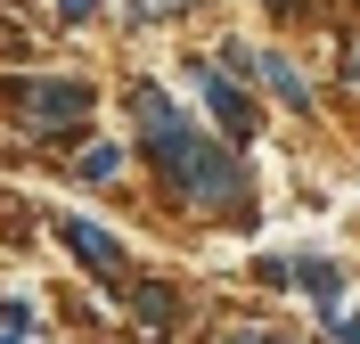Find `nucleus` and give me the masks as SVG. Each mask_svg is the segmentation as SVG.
Wrapping results in <instances>:
<instances>
[{
  "label": "nucleus",
  "instance_id": "obj_14",
  "mask_svg": "<svg viewBox=\"0 0 360 344\" xmlns=\"http://www.w3.org/2000/svg\"><path fill=\"white\" fill-rule=\"evenodd\" d=\"M0 344H17V336H8V328H0Z\"/></svg>",
  "mask_w": 360,
  "mask_h": 344
},
{
  "label": "nucleus",
  "instance_id": "obj_12",
  "mask_svg": "<svg viewBox=\"0 0 360 344\" xmlns=\"http://www.w3.org/2000/svg\"><path fill=\"white\" fill-rule=\"evenodd\" d=\"M328 336H336V344H360V320H344V312H328Z\"/></svg>",
  "mask_w": 360,
  "mask_h": 344
},
{
  "label": "nucleus",
  "instance_id": "obj_1",
  "mask_svg": "<svg viewBox=\"0 0 360 344\" xmlns=\"http://www.w3.org/2000/svg\"><path fill=\"white\" fill-rule=\"evenodd\" d=\"M131 115H139V156L172 189L180 205L197 213H221V222H246V164H238V139H213L197 115L180 107L172 91L139 82L131 91Z\"/></svg>",
  "mask_w": 360,
  "mask_h": 344
},
{
  "label": "nucleus",
  "instance_id": "obj_13",
  "mask_svg": "<svg viewBox=\"0 0 360 344\" xmlns=\"http://www.w3.org/2000/svg\"><path fill=\"white\" fill-rule=\"evenodd\" d=\"M336 66H344V82H352V91H360V58H344V49H336Z\"/></svg>",
  "mask_w": 360,
  "mask_h": 344
},
{
  "label": "nucleus",
  "instance_id": "obj_2",
  "mask_svg": "<svg viewBox=\"0 0 360 344\" xmlns=\"http://www.w3.org/2000/svg\"><path fill=\"white\" fill-rule=\"evenodd\" d=\"M0 107L17 115L33 139H90V82L82 74H8L0 82Z\"/></svg>",
  "mask_w": 360,
  "mask_h": 344
},
{
  "label": "nucleus",
  "instance_id": "obj_3",
  "mask_svg": "<svg viewBox=\"0 0 360 344\" xmlns=\"http://www.w3.org/2000/svg\"><path fill=\"white\" fill-rule=\"evenodd\" d=\"M188 82H197V98H205V115H213V132H221V139H238V148H246V139L262 132V115H254V98L238 91V74H229V66L188 58Z\"/></svg>",
  "mask_w": 360,
  "mask_h": 344
},
{
  "label": "nucleus",
  "instance_id": "obj_11",
  "mask_svg": "<svg viewBox=\"0 0 360 344\" xmlns=\"http://www.w3.org/2000/svg\"><path fill=\"white\" fill-rule=\"evenodd\" d=\"M82 17H98V0H58V25H82Z\"/></svg>",
  "mask_w": 360,
  "mask_h": 344
},
{
  "label": "nucleus",
  "instance_id": "obj_6",
  "mask_svg": "<svg viewBox=\"0 0 360 344\" xmlns=\"http://www.w3.org/2000/svg\"><path fill=\"white\" fill-rule=\"evenodd\" d=\"M115 172H123V148H115V139H90L82 164H74V181H82V189H115Z\"/></svg>",
  "mask_w": 360,
  "mask_h": 344
},
{
  "label": "nucleus",
  "instance_id": "obj_7",
  "mask_svg": "<svg viewBox=\"0 0 360 344\" xmlns=\"http://www.w3.org/2000/svg\"><path fill=\"white\" fill-rule=\"evenodd\" d=\"M295 287H303V295H319L328 312H336V287H344V279H336V262H328V254H295Z\"/></svg>",
  "mask_w": 360,
  "mask_h": 344
},
{
  "label": "nucleus",
  "instance_id": "obj_4",
  "mask_svg": "<svg viewBox=\"0 0 360 344\" xmlns=\"http://www.w3.org/2000/svg\"><path fill=\"white\" fill-rule=\"evenodd\" d=\"M58 246H66L90 279H115V287H131V279H123V246H115V229H98V222H82V213H66V222H58Z\"/></svg>",
  "mask_w": 360,
  "mask_h": 344
},
{
  "label": "nucleus",
  "instance_id": "obj_8",
  "mask_svg": "<svg viewBox=\"0 0 360 344\" xmlns=\"http://www.w3.org/2000/svg\"><path fill=\"white\" fill-rule=\"evenodd\" d=\"M262 82H270V91H278V107H287V115H311V91H303V74H295L287 58H278V49H270V66H262Z\"/></svg>",
  "mask_w": 360,
  "mask_h": 344
},
{
  "label": "nucleus",
  "instance_id": "obj_5",
  "mask_svg": "<svg viewBox=\"0 0 360 344\" xmlns=\"http://www.w3.org/2000/svg\"><path fill=\"white\" fill-rule=\"evenodd\" d=\"M131 320L148 328V336H164V328L180 320V287L172 279H131Z\"/></svg>",
  "mask_w": 360,
  "mask_h": 344
},
{
  "label": "nucleus",
  "instance_id": "obj_9",
  "mask_svg": "<svg viewBox=\"0 0 360 344\" xmlns=\"http://www.w3.org/2000/svg\"><path fill=\"white\" fill-rule=\"evenodd\" d=\"M188 8H197V0H131V17H139V25H156V17H188Z\"/></svg>",
  "mask_w": 360,
  "mask_h": 344
},
{
  "label": "nucleus",
  "instance_id": "obj_10",
  "mask_svg": "<svg viewBox=\"0 0 360 344\" xmlns=\"http://www.w3.org/2000/svg\"><path fill=\"white\" fill-rule=\"evenodd\" d=\"M254 279H262V287H295V262H287V254H262V262H254Z\"/></svg>",
  "mask_w": 360,
  "mask_h": 344
}]
</instances>
